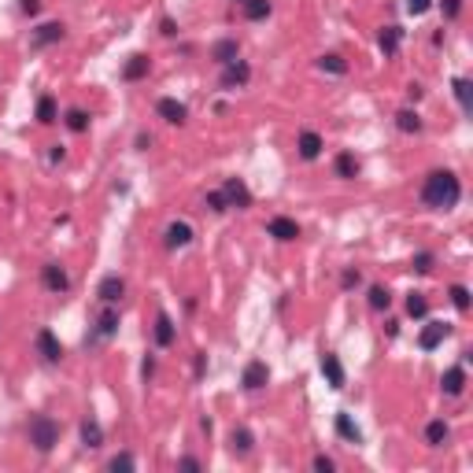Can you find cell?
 <instances>
[{"instance_id": "cell-22", "label": "cell", "mask_w": 473, "mask_h": 473, "mask_svg": "<svg viewBox=\"0 0 473 473\" xmlns=\"http://www.w3.org/2000/svg\"><path fill=\"white\" fill-rule=\"evenodd\" d=\"M252 448H255V437H252V429L236 425V429L230 432V451H233V455H252Z\"/></svg>"}, {"instance_id": "cell-15", "label": "cell", "mask_w": 473, "mask_h": 473, "mask_svg": "<svg viewBox=\"0 0 473 473\" xmlns=\"http://www.w3.org/2000/svg\"><path fill=\"white\" fill-rule=\"evenodd\" d=\"M152 337H155V344H160V348H170V344L178 340V325H174V318H170L167 311H160V314H155Z\"/></svg>"}, {"instance_id": "cell-31", "label": "cell", "mask_w": 473, "mask_h": 473, "mask_svg": "<svg viewBox=\"0 0 473 473\" xmlns=\"http://www.w3.org/2000/svg\"><path fill=\"white\" fill-rule=\"evenodd\" d=\"M63 122H67V129H71V134H85L93 118H89V111H82V108H71L67 115H63Z\"/></svg>"}, {"instance_id": "cell-39", "label": "cell", "mask_w": 473, "mask_h": 473, "mask_svg": "<svg viewBox=\"0 0 473 473\" xmlns=\"http://www.w3.org/2000/svg\"><path fill=\"white\" fill-rule=\"evenodd\" d=\"M432 262H437V259H432V252H418V255H414V270H418V274H429Z\"/></svg>"}, {"instance_id": "cell-46", "label": "cell", "mask_w": 473, "mask_h": 473, "mask_svg": "<svg viewBox=\"0 0 473 473\" xmlns=\"http://www.w3.org/2000/svg\"><path fill=\"white\" fill-rule=\"evenodd\" d=\"M63 155H67V152H63V144H52V152H48V163H59Z\"/></svg>"}, {"instance_id": "cell-2", "label": "cell", "mask_w": 473, "mask_h": 473, "mask_svg": "<svg viewBox=\"0 0 473 473\" xmlns=\"http://www.w3.org/2000/svg\"><path fill=\"white\" fill-rule=\"evenodd\" d=\"M26 440H30L34 451L48 455L59 444V422H56V418H48V414H34L30 425H26Z\"/></svg>"}, {"instance_id": "cell-21", "label": "cell", "mask_w": 473, "mask_h": 473, "mask_svg": "<svg viewBox=\"0 0 473 473\" xmlns=\"http://www.w3.org/2000/svg\"><path fill=\"white\" fill-rule=\"evenodd\" d=\"M100 444H104V425L97 422L93 414H89L85 422H82V448H85V451H97Z\"/></svg>"}, {"instance_id": "cell-30", "label": "cell", "mask_w": 473, "mask_h": 473, "mask_svg": "<svg viewBox=\"0 0 473 473\" xmlns=\"http://www.w3.org/2000/svg\"><path fill=\"white\" fill-rule=\"evenodd\" d=\"M34 118H37V122H41V126H52V122H56V118H59V108H56V100H52V97H41V100H37V111H34Z\"/></svg>"}, {"instance_id": "cell-16", "label": "cell", "mask_w": 473, "mask_h": 473, "mask_svg": "<svg viewBox=\"0 0 473 473\" xmlns=\"http://www.w3.org/2000/svg\"><path fill=\"white\" fill-rule=\"evenodd\" d=\"M440 392H444V396H451V400L463 396V392H466V366H451V370H444Z\"/></svg>"}, {"instance_id": "cell-44", "label": "cell", "mask_w": 473, "mask_h": 473, "mask_svg": "<svg viewBox=\"0 0 473 473\" xmlns=\"http://www.w3.org/2000/svg\"><path fill=\"white\" fill-rule=\"evenodd\" d=\"M160 34H163V37H174V34H178V22H174V19H163V22H160Z\"/></svg>"}, {"instance_id": "cell-34", "label": "cell", "mask_w": 473, "mask_h": 473, "mask_svg": "<svg viewBox=\"0 0 473 473\" xmlns=\"http://www.w3.org/2000/svg\"><path fill=\"white\" fill-rule=\"evenodd\" d=\"M407 314H411V318H425V314H429V299L422 292H411V296H407Z\"/></svg>"}, {"instance_id": "cell-3", "label": "cell", "mask_w": 473, "mask_h": 473, "mask_svg": "<svg viewBox=\"0 0 473 473\" xmlns=\"http://www.w3.org/2000/svg\"><path fill=\"white\" fill-rule=\"evenodd\" d=\"M118 333V311L115 304H104L100 314L93 318V330H89V344H100V340H111Z\"/></svg>"}, {"instance_id": "cell-19", "label": "cell", "mask_w": 473, "mask_h": 473, "mask_svg": "<svg viewBox=\"0 0 473 473\" xmlns=\"http://www.w3.org/2000/svg\"><path fill=\"white\" fill-rule=\"evenodd\" d=\"M322 374H325V381H330V388H337V392L344 388V381H348L344 377V366H340V359H337L333 351L322 355Z\"/></svg>"}, {"instance_id": "cell-5", "label": "cell", "mask_w": 473, "mask_h": 473, "mask_svg": "<svg viewBox=\"0 0 473 473\" xmlns=\"http://www.w3.org/2000/svg\"><path fill=\"white\" fill-rule=\"evenodd\" d=\"M222 196H226V204L236 207V211H248V207H252V189L244 185V178H226L222 181Z\"/></svg>"}, {"instance_id": "cell-37", "label": "cell", "mask_w": 473, "mask_h": 473, "mask_svg": "<svg viewBox=\"0 0 473 473\" xmlns=\"http://www.w3.org/2000/svg\"><path fill=\"white\" fill-rule=\"evenodd\" d=\"M359 285H362V274L355 267H348L344 274H340V288H344V292H351V288H359Z\"/></svg>"}, {"instance_id": "cell-17", "label": "cell", "mask_w": 473, "mask_h": 473, "mask_svg": "<svg viewBox=\"0 0 473 473\" xmlns=\"http://www.w3.org/2000/svg\"><path fill=\"white\" fill-rule=\"evenodd\" d=\"M122 296H126V281L118 278V274H108V278L97 285V299H100V304H118Z\"/></svg>"}, {"instance_id": "cell-25", "label": "cell", "mask_w": 473, "mask_h": 473, "mask_svg": "<svg viewBox=\"0 0 473 473\" xmlns=\"http://www.w3.org/2000/svg\"><path fill=\"white\" fill-rule=\"evenodd\" d=\"M400 41H403V30H400V26H385V30L377 34V45H381V52H385V56H396V52H400Z\"/></svg>"}, {"instance_id": "cell-26", "label": "cell", "mask_w": 473, "mask_h": 473, "mask_svg": "<svg viewBox=\"0 0 473 473\" xmlns=\"http://www.w3.org/2000/svg\"><path fill=\"white\" fill-rule=\"evenodd\" d=\"M366 304H370L374 314H381V311L392 307V292H388L385 285H370V292H366Z\"/></svg>"}, {"instance_id": "cell-13", "label": "cell", "mask_w": 473, "mask_h": 473, "mask_svg": "<svg viewBox=\"0 0 473 473\" xmlns=\"http://www.w3.org/2000/svg\"><path fill=\"white\" fill-rule=\"evenodd\" d=\"M267 233L274 236V241L288 244V241H296V236H299V222H296V218L278 215V218H270V222H267Z\"/></svg>"}, {"instance_id": "cell-48", "label": "cell", "mask_w": 473, "mask_h": 473, "mask_svg": "<svg viewBox=\"0 0 473 473\" xmlns=\"http://www.w3.org/2000/svg\"><path fill=\"white\" fill-rule=\"evenodd\" d=\"M204 370H207V355H204V351H200V355H196V377H200V374H204Z\"/></svg>"}, {"instance_id": "cell-36", "label": "cell", "mask_w": 473, "mask_h": 473, "mask_svg": "<svg viewBox=\"0 0 473 473\" xmlns=\"http://www.w3.org/2000/svg\"><path fill=\"white\" fill-rule=\"evenodd\" d=\"M204 204H207V207H211V211H215V215H226V211H230V204H226V196H222V189H215V192H207V196H204Z\"/></svg>"}, {"instance_id": "cell-41", "label": "cell", "mask_w": 473, "mask_h": 473, "mask_svg": "<svg viewBox=\"0 0 473 473\" xmlns=\"http://www.w3.org/2000/svg\"><path fill=\"white\" fill-rule=\"evenodd\" d=\"M314 470H318V473H333V470H337V463H333L330 455H314Z\"/></svg>"}, {"instance_id": "cell-12", "label": "cell", "mask_w": 473, "mask_h": 473, "mask_svg": "<svg viewBox=\"0 0 473 473\" xmlns=\"http://www.w3.org/2000/svg\"><path fill=\"white\" fill-rule=\"evenodd\" d=\"M448 333H451V325H448V322H425L422 337H418V348H422V351L440 348L444 340H448Z\"/></svg>"}, {"instance_id": "cell-29", "label": "cell", "mask_w": 473, "mask_h": 473, "mask_svg": "<svg viewBox=\"0 0 473 473\" xmlns=\"http://www.w3.org/2000/svg\"><path fill=\"white\" fill-rule=\"evenodd\" d=\"M451 89H455L458 108H463V111L470 115V108H473V82H470V78H455V82H451Z\"/></svg>"}, {"instance_id": "cell-40", "label": "cell", "mask_w": 473, "mask_h": 473, "mask_svg": "<svg viewBox=\"0 0 473 473\" xmlns=\"http://www.w3.org/2000/svg\"><path fill=\"white\" fill-rule=\"evenodd\" d=\"M134 466H137L134 455H115L111 463H108V470H134Z\"/></svg>"}, {"instance_id": "cell-42", "label": "cell", "mask_w": 473, "mask_h": 473, "mask_svg": "<svg viewBox=\"0 0 473 473\" xmlns=\"http://www.w3.org/2000/svg\"><path fill=\"white\" fill-rule=\"evenodd\" d=\"M429 8H432V0H407V11H411V15H425Z\"/></svg>"}, {"instance_id": "cell-4", "label": "cell", "mask_w": 473, "mask_h": 473, "mask_svg": "<svg viewBox=\"0 0 473 473\" xmlns=\"http://www.w3.org/2000/svg\"><path fill=\"white\" fill-rule=\"evenodd\" d=\"M41 285L48 288L52 296H67V292H71V274H67V267H59V262H45V267H41Z\"/></svg>"}, {"instance_id": "cell-10", "label": "cell", "mask_w": 473, "mask_h": 473, "mask_svg": "<svg viewBox=\"0 0 473 473\" xmlns=\"http://www.w3.org/2000/svg\"><path fill=\"white\" fill-rule=\"evenodd\" d=\"M34 344H37V355H41L45 362H59L63 359V344H59V337L52 330H37Z\"/></svg>"}, {"instance_id": "cell-6", "label": "cell", "mask_w": 473, "mask_h": 473, "mask_svg": "<svg viewBox=\"0 0 473 473\" xmlns=\"http://www.w3.org/2000/svg\"><path fill=\"white\" fill-rule=\"evenodd\" d=\"M192 226H189V222H170V226L163 230V248H167V252H178V248H189L192 244Z\"/></svg>"}, {"instance_id": "cell-11", "label": "cell", "mask_w": 473, "mask_h": 473, "mask_svg": "<svg viewBox=\"0 0 473 473\" xmlns=\"http://www.w3.org/2000/svg\"><path fill=\"white\" fill-rule=\"evenodd\" d=\"M296 148H299V160L314 163V160H318V155H322L325 141H322V134H314V129H299V137H296Z\"/></svg>"}, {"instance_id": "cell-49", "label": "cell", "mask_w": 473, "mask_h": 473, "mask_svg": "<svg viewBox=\"0 0 473 473\" xmlns=\"http://www.w3.org/2000/svg\"><path fill=\"white\" fill-rule=\"evenodd\" d=\"M148 144H152V134H137V148H141V152L148 148Z\"/></svg>"}, {"instance_id": "cell-24", "label": "cell", "mask_w": 473, "mask_h": 473, "mask_svg": "<svg viewBox=\"0 0 473 473\" xmlns=\"http://www.w3.org/2000/svg\"><path fill=\"white\" fill-rule=\"evenodd\" d=\"M448 437H451V425L444 422V418H437V422L425 425V444H429V448H444Z\"/></svg>"}, {"instance_id": "cell-27", "label": "cell", "mask_w": 473, "mask_h": 473, "mask_svg": "<svg viewBox=\"0 0 473 473\" xmlns=\"http://www.w3.org/2000/svg\"><path fill=\"white\" fill-rule=\"evenodd\" d=\"M396 129H400V134H422V115L411 111V108L396 111Z\"/></svg>"}, {"instance_id": "cell-7", "label": "cell", "mask_w": 473, "mask_h": 473, "mask_svg": "<svg viewBox=\"0 0 473 473\" xmlns=\"http://www.w3.org/2000/svg\"><path fill=\"white\" fill-rule=\"evenodd\" d=\"M248 78H252V67H248V63L236 56L233 63H226V67H222V89H244L248 85Z\"/></svg>"}, {"instance_id": "cell-38", "label": "cell", "mask_w": 473, "mask_h": 473, "mask_svg": "<svg viewBox=\"0 0 473 473\" xmlns=\"http://www.w3.org/2000/svg\"><path fill=\"white\" fill-rule=\"evenodd\" d=\"M440 11H444V19H458L463 15V0H440Z\"/></svg>"}, {"instance_id": "cell-9", "label": "cell", "mask_w": 473, "mask_h": 473, "mask_svg": "<svg viewBox=\"0 0 473 473\" xmlns=\"http://www.w3.org/2000/svg\"><path fill=\"white\" fill-rule=\"evenodd\" d=\"M267 381H270V366L262 362V359H252L244 366V374H241V385L248 392H259V388H267Z\"/></svg>"}, {"instance_id": "cell-23", "label": "cell", "mask_w": 473, "mask_h": 473, "mask_svg": "<svg viewBox=\"0 0 473 473\" xmlns=\"http://www.w3.org/2000/svg\"><path fill=\"white\" fill-rule=\"evenodd\" d=\"M333 174L340 181H351V178H359V160H355V152H340L337 155V163H333Z\"/></svg>"}, {"instance_id": "cell-28", "label": "cell", "mask_w": 473, "mask_h": 473, "mask_svg": "<svg viewBox=\"0 0 473 473\" xmlns=\"http://www.w3.org/2000/svg\"><path fill=\"white\" fill-rule=\"evenodd\" d=\"M337 432H340V437H344L348 444H362V429L355 425V422H351V414H344V411L337 414Z\"/></svg>"}, {"instance_id": "cell-14", "label": "cell", "mask_w": 473, "mask_h": 473, "mask_svg": "<svg viewBox=\"0 0 473 473\" xmlns=\"http://www.w3.org/2000/svg\"><path fill=\"white\" fill-rule=\"evenodd\" d=\"M67 37V26L63 22H41L34 30V48H48V45H59Z\"/></svg>"}, {"instance_id": "cell-1", "label": "cell", "mask_w": 473, "mask_h": 473, "mask_svg": "<svg viewBox=\"0 0 473 473\" xmlns=\"http://www.w3.org/2000/svg\"><path fill=\"white\" fill-rule=\"evenodd\" d=\"M463 200V181H458L451 170H432L422 185V204L429 211H451V207Z\"/></svg>"}, {"instance_id": "cell-32", "label": "cell", "mask_w": 473, "mask_h": 473, "mask_svg": "<svg viewBox=\"0 0 473 473\" xmlns=\"http://www.w3.org/2000/svg\"><path fill=\"white\" fill-rule=\"evenodd\" d=\"M241 8H244V15L252 19V22H262V19H267L270 11H274V4H270V0H244Z\"/></svg>"}, {"instance_id": "cell-33", "label": "cell", "mask_w": 473, "mask_h": 473, "mask_svg": "<svg viewBox=\"0 0 473 473\" xmlns=\"http://www.w3.org/2000/svg\"><path fill=\"white\" fill-rule=\"evenodd\" d=\"M318 71H325V74H348V59L337 56V52H330V56L318 59Z\"/></svg>"}, {"instance_id": "cell-50", "label": "cell", "mask_w": 473, "mask_h": 473, "mask_svg": "<svg viewBox=\"0 0 473 473\" xmlns=\"http://www.w3.org/2000/svg\"><path fill=\"white\" fill-rule=\"evenodd\" d=\"M236 4H244V0H236Z\"/></svg>"}, {"instance_id": "cell-43", "label": "cell", "mask_w": 473, "mask_h": 473, "mask_svg": "<svg viewBox=\"0 0 473 473\" xmlns=\"http://www.w3.org/2000/svg\"><path fill=\"white\" fill-rule=\"evenodd\" d=\"M19 8L26 15H37V11H41V0H19Z\"/></svg>"}, {"instance_id": "cell-20", "label": "cell", "mask_w": 473, "mask_h": 473, "mask_svg": "<svg viewBox=\"0 0 473 473\" xmlns=\"http://www.w3.org/2000/svg\"><path fill=\"white\" fill-rule=\"evenodd\" d=\"M148 74H152V59L144 56V52L129 56L126 67H122V78H126V82H141V78H148Z\"/></svg>"}, {"instance_id": "cell-47", "label": "cell", "mask_w": 473, "mask_h": 473, "mask_svg": "<svg viewBox=\"0 0 473 473\" xmlns=\"http://www.w3.org/2000/svg\"><path fill=\"white\" fill-rule=\"evenodd\" d=\"M141 374H144V381H148V377L155 374V359H152V355H148V359H144V366H141Z\"/></svg>"}, {"instance_id": "cell-8", "label": "cell", "mask_w": 473, "mask_h": 473, "mask_svg": "<svg viewBox=\"0 0 473 473\" xmlns=\"http://www.w3.org/2000/svg\"><path fill=\"white\" fill-rule=\"evenodd\" d=\"M155 115H160L163 122H170V126H185L189 108L181 100H174V97H163V100H155Z\"/></svg>"}, {"instance_id": "cell-45", "label": "cell", "mask_w": 473, "mask_h": 473, "mask_svg": "<svg viewBox=\"0 0 473 473\" xmlns=\"http://www.w3.org/2000/svg\"><path fill=\"white\" fill-rule=\"evenodd\" d=\"M178 466H181V470H200V458L185 455V458H178Z\"/></svg>"}, {"instance_id": "cell-18", "label": "cell", "mask_w": 473, "mask_h": 473, "mask_svg": "<svg viewBox=\"0 0 473 473\" xmlns=\"http://www.w3.org/2000/svg\"><path fill=\"white\" fill-rule=\"evenodd\" d=\"M236 56H241V41H236V37H222V41H215V45H211V59L218 63V67L233 63Z\"/></svg>"}, {"instance_id": "cell-35", "label": "cell", "mask_w": 473, "mask_h": 473, "mask_svg": "<svg viewBox=\"0 0 473 473\" xmlns=\"http://www.w3.org/2000/svg\"><path fill=\"white\" fill-rule=\"evenodd\" d=\"M448 296H451L455 311H463V314L470 311V288H466V285H451V288H448Z\"/></svg>"}]
</instances>
